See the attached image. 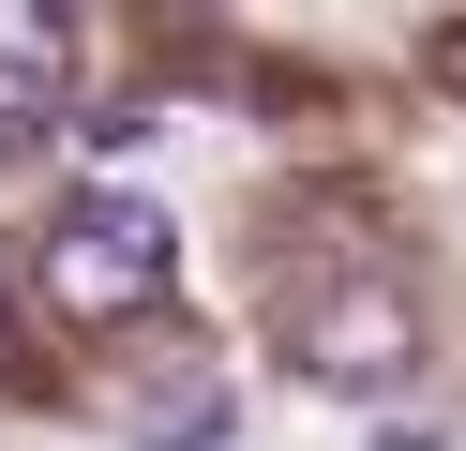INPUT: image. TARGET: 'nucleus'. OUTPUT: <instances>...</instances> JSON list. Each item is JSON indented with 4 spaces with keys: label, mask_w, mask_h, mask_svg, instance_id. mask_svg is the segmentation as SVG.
Here are the masks:
<instances>
[{
    "label": "nucleus",
    "mask_w": 466,
    "mask_h": 451,
    "mask_svg": "<svg viewBox=\"0 0 466 451\" xmlns=\"http://www.w3.org/2000/svg\"><path fill=\"white\" fill-rule=\"evenodd\" d=\"M166 286H181V226H166L151 196H76L61 226H46V301H61L76 331L151 316Z\"/></svg>",
    "instance_id": "f257e3e1"
},
{
    "label": "nucleus",
    "mask_w": 466,
    "mask_h": 451,
    "mask_svg": "<svg viewBox=\"0 0 466 451\" xmlns=\"http://www.w3.org/2000/svg\"><path fill=\"white\" fill-rule=\"evenodd\" d=\"M286 361L316 391H406L421 376V301L391 271H331V286H286Z\"/></svg>",
    "instance_id": "f03ea898"
},
{
    "label": "nucleus",
    "mask_w": 466,
    "mask_h": 451,
    "mask_svg": "<svg viewBox=\"0 0 466 451\" xmlns=\"http://www.w3.org/2000/svg\"><path fill=\"white\" fill-rule=\"evenodd\" d=\"M226 421L241 406H226L211 361H151V376L121 391V451H226Z\"/></svg>",
    "instance_id": "7ed1b4c3"
},
{
    "label": "nucleus",
    "mask_w": 466,
    "mask_h": 451,
    "mask_svg": "<svg viewBox=\"0 0 466 451\" xmlns=\"http://www.w3.org/2000/svg\"><path fill=\"white\" fill-rule=\"evenodd\" d=\"M0 76L31 90V106H46V90H76V15H31V0H0Z\"/></svg>",
    "instance_id": "20e7f679"
},
{
    "label": "nucleus",
    "mask_w": 466,
    "mask_h": 451,
    "mask_svg": "<svg viewBox=\"0 0 466 451\" xmlns=\"http://www.w3.org/2000/svg\"><path fill=\"white\" fill-rule=\"evenodd\" d=\"M421 60H436V90H466V30H436V46H421Z\"/></svg>",
    "instance_id": "39448f33"
},
{
    "label": "nucleus",
    "mask_w": 466,
    "mask_h": 451,
    "mask_svg": "<svg viewBox=\"0 0 466 451\" xmlns=\"http://www.w3.org/2000/svg\"><path fill=\"white\" fill-rule=\"evenodd\" d=\"M31 120H46V106H31V90H15V76H0V136H31Z\"/></svg>",
    "instance_id": "423d86ee"
},
{
    "label": "nucleus",
    "mask_w": 466,
    "mask_h": 451,
    "mask_svg": "<svg viewBox=\"0 0 466 451\" xmlns=\"http://www.w3.org/2000/svg\"><path fill=\"white\" fill-rule=\"evenodd\" d=\"M0 331H15V271H0Z\"/></svg>",
    "instance_id": "0eeeda50"
}]
</instances>
